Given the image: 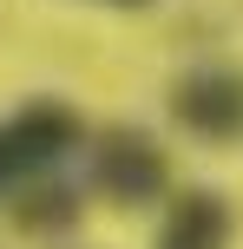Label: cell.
I'll return each instance as SVG.
<instances>
[{
  "label": "cell",
  "instance_id": "1",
  "mask_svg": "<svg viewBox=\"0 0 243 249\" xmlns=\"http://www.w3.org/2000/svg\"><path fill=\"white\" fill-rule=\"evenodd\" d=\"M79 144H86V124L66 99H26L20 112L0 118V197L53 177Z\"/></svg>",
  "mask_w": 243,
  "mask_h": 249
},
{
  "label": "cell",
  "instance_id": "3",
  "mask_svg": "<svg viewBox=\"0 0 243 249\" xmlns=\"http://www.w3.org/2000/svg\"><path fill=\"white\" fill-rule=\"evenodd\" d=\"M171 118L197 144H237L243 138V72L230 66H191L171 79Z\"/></svg>",
  "mask_w": 243,
  "mask_h": 249
},
{
  "label": "cell",
  "instance_id": "6",
  "mask_svg": "<svg viewBox=\"0 0 243 249\" xmlns=\"http://www.w3.org/2000/svg\"><path fill=\"white\" fill-rule=\"evenodd\" d=\"M92 7H131L138 13V7H151V0H92Z\"/></svg>",
  "mask_w": 243,
  "mask_h": 249
},
{
  "label": "cell",
  "instance_id": "2",
  "mask_svg": "<svg viewBox=\"0 0 243 249\" xmlns=\"http://www.w3.org/2000/svg\"><path fill=\"white\" fill-rule=\"evenodd\" d=\"M92 190L112 197L118 210H145V203L171 197V158L145 124H112L92 144Z\"/></svg>",
  "mask_w": 243,
  "mask_h": 249
},
{
  "label": "cell",
  "instance_id": "5",
  "mask_svg": "<svg viewBox=\"0 0 243 249\" xmlns=\"http://www.w3.org/2000/svg\"><path fill=\"white\" fill-rule=\"evenodd\" d=\"M79 216H86L79 190H73V184H53V177L26 184V190H20V203H13V223H20L26 236H59V230H73Z\"/></svg>",
  "mask_w": 243,
  "mask_h": 249
},
{
  "label": "cell",
  "instance_id": "4",
  "mask_svg": "<svg viewBox=\"0 0 243 249\" xmlns=\"http://www.w3.org/2000/svg\"><path fill=\"white\" fill-rule=\"evenodd\" d=\"M237 243V210L217 197V190H178L165 197V223H158L151 249H230Z\"/></svg>",
  "mask_w": 243,
  "mask_h": 249
}]
</instances>
